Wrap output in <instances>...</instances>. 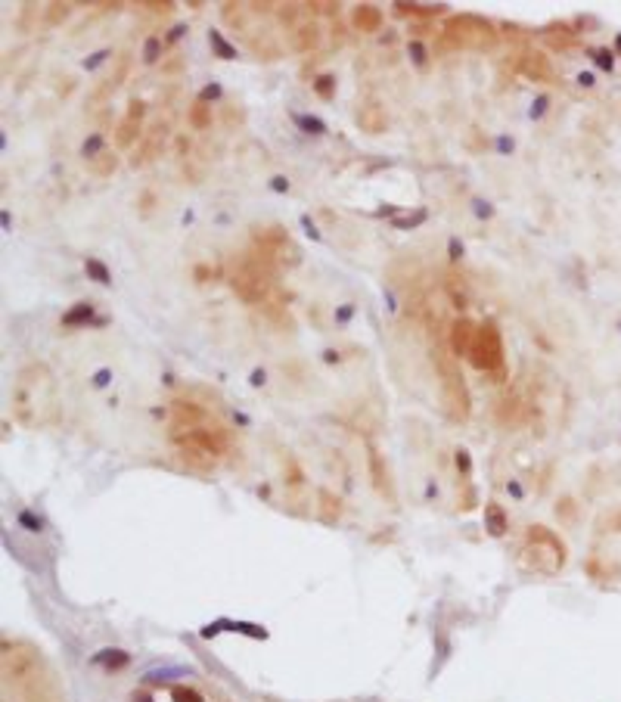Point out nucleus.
I'll return each mask as SVG.
<instances>
[{
  "instance_id": "obj_6",
  "label": "nucleus",
  "mask_w": 621,
  "mask_h": 702,
  "mask_svg": "<svg viewBox=\"0 0 621 702\" xmlns=\"http://www.w3.org/2000/svg\"><path fill=\"white\" fill-rule=\"evenodd\" d=\"M519 72L531 81H541V85H553V66H550V56L537 53V50H528L519 60Z\"/></svg>"
},
{
  "instance_id": "obj_24",
  "label": "nucleus",
  "mask_w": 621,
  "mask_h": 702,
  "mask_svg": "<svg viewBox=\"0 0 621 702\" xmlns=\"http://www.w3.org/2000/svg\"><path fill=\"white\" fill-rule=\"evenodd\" d=\"M69 16V3H50L47 10V25H60Z\"/></svg>"
},
{
  "instance_id": "obj_11",
  "label": "nucleus",
  "mask_w": 621,
  "mask_h": 702,
  "mask_svg": "<svg viewBox=\"0 0 621 702\" xmlns=\"http://www.w3.org/2000/svg\"><path fill=\"white\" fill-rule=\"evenodd\" d=\"M485 528H488L494 538H503V534H507L510 523H507V513H503L501 504H488V507H485Z\"/></svg>"
},
{
  "instance_id": "obj_7",
  "label": "nucleus",
  "mask_w": 621,
  "mask_h": 702,
  "mask_svg": "<svg viewBox=\"0 0 621 702\" xmlns=\"http://www.w3.org/2000/svg\"><path fill=\"white\" fill-rule=\"evenodd\" d=\"M476 330H478V326L472 324V320H466V317H457V320L451 324V336H447V345H451V351L457 354V358L469 354L472 339H476Z\"/></svg>"
},
{
  "instance_id": "obj_20",
  "label": "nucleus",
  "mask_w": 621,
  "mask_h": 702,
  "mask_svg": "<svg viewBox=\"0 0 621 702\" xmlns=\"http://www.w3.org/2000/svg\"><path fill=\"white\" fill-rule=\"evenodd\" d=\"M159 56H162V37L159 35H150L143 44V60L146 62H159Z\"/></svg>"
},
{
  "instance_id": "obj_18",
  "label": "nucleus",
  "mask_w": 621,
  "mask_h": 702,
  "mask_svg": "<svg viewBox=\"0 0 621 702\" xmlns=\"http://www.w3.org/2000/svg\"><path fill=\"white\" fill-rule=\"evenodd\" d=\"M208 44L215 47V53L221 56V60H236V50L230 47L227 41H224V35L221 31H208Z\"/></svg>"
},
{
  "instance_id": "obj_26",
  "label": "nucleus",
  "mask_w": 621,
  "mask_h": 702,
  "mask_svg": "<svg viewBox=\"0 0 621 702\" xmlns=\"http://www.w3.org/2000/svg\"><path fill=\"white\" fill-rule=\"evenodd\" d=\"M426 221V211H416V215H411V218H398V221H395V227H416V224H422Z\"/></svg>"
},
{
  "instance_id": "obj_28",
  "label": "nucleus",
  "mask_w": 621,
  "mask_h": 702,
  "mask_svg": "<svg viewBox=\"0 0 621 702\" xmlns=\"http://www.w3.org/2000/svg\"><path fill=\"white\" fill-rule=\"evenodd\" d=\"M143 112H146V103H140V100H131V109H127V119L140 121V119H143Z\"/></svg>"
},
{
  "instance_id": "obj_34",
  "label": "nucleus",
  "mask_w": 621,
  "mask_h": 702,
  "mask_svg": "<svg viewBox=\"0 0 621 702\" xmlns=\"http://www.w3.org/2000/svg\"><path fill=\"white\" fill-rule=\"evenodd\" d=\"M543 109H547V96H541V100L531 106V119H537V115H543Z\"/></svg>"
},
{
  "instance_id": "obj_37",
  "label": "nucleus",
  "mask_w": 621,
  "mask_h": 702,
  "mask_svg": "<svg viewBox=\"0 0 621 702\" xmlns=\"http://www.w3.org/2000/svg\"><path fill=\"white\" fill-rule=\"evenodd\" d=\"M183 31H187V25H174L168 35V41H177V37H183Z\"/></svg>"
},
{
  "instance_id": "obj_32",
  "label": "nucleus",
  "mask_w": 621,
  "mask_h": 702,
  "mask_svg": "<svg viewBox=\"0 0 621 702\" xmlns=\"http://www.w3.org/2000/svg\"><path fill=\"white\" fill-rule=\"evenodd\" d=\"M593 56H597V62H600L603 69H612V53H609V50H597Z\"/></svg>"
},
{
  "instance_id": "obj_36",
  "label": "nucleus",
  "mask_w": 621,
  "mask_h": 702,
  "mask_svg": "<svg viewBox=\"0 0 621 702\" xmlns=\"http://www.w3.org/2000/svg\"><path fill=\"white\" fill-rule=\"evenodd\" d=\"M271 186H273L277 193H286V190H289V180H286V177H273V184H271Z\"/></svg>"
},
{
  "instance_id": "obj_2",
  "label": "nucleus",
  "mask_w": 621,
  "mask_h": 702,
  "mask_svg": "<svg viewBox=\"0 0 621 702\" xmlns=\"http://www.w3.org/2000/svg\"><path fill=\"white\" fill-rule=\"evenodd\" d=\"M525 550H522V565L541 575H556L566 565V544L556 538L550 528L531 525L525 534Z\"/></svg>"
},
{
  "instance_id": "obj_15",
  "label": "nucleus",
  "mask_w": 621,
  "mask_h": 702,
  "mask_svg": "<svg viewBox=\"0 0 621 702\" xmlns=\"http://www.w3.org/2000/svg\"><path fill=\"white\" fill-rule=\"evenodd\" d=\"M357 121H361L367 131H373V134H379L382 128H386V115H382L379 109H367V112H357Z\"/></svg>"
},
{
  "instance_id": "obj_16",
  "label": "nucleus",
  "mask_w": 621,
  "mask_h": 702,
  "mask_svg": "<svg viewBox=\"0 0 621 702\" xmlns=\"http://www.w3.org/2000/svg\"><path fill=\"white\" fill-rule=\"evenodd\" d=\"M401 12H411V16H422V19H435L444 12V6H422V3H395Z\"/></svg>"
},
{
  "instance_id": "obj_12",
  "label": "nucleus",
  "mask_w": 621,
  "mask_h": 702,
  "mask_svg": "<svg viewBox=\"0 0 621 702\" xmlns=\"http://www.w3.org/2000/svg\"><path fill=\"white\" fill-rule=\"evenodd\" d=\"M140 137V121H134V119H125L118 125V131H115V143L125 150V146H131L134 140Z\"/></svg>"
},
{
  "instance_id": "obj_35",
  "label": "nucleus",
  "mask_w": 621,
  "mask_h": 702,
  "mask_svg": "<svg viewBox=\"0 0 621 702\" xmlns=\"http://www.w3.org/2000/svg\"><path fill=\"white\" fill-rule=\"evenodd\" d=\"M457 466L463 469V473H469V454H466V450H457Z\"/></svg>"
},
{
  "instance_id": "obj_33",
  "label": "nucleus",
  "mask_w": 621,
  "mask_h": 702,
  "mask_svg": "<svg viewBox=\"0 0 621 702\" xmlns=\"http://www.w3.org/2000/svg\"><path fill=\"white\" fill-rule=\"evenodd\" d=\"M447 249H451V261L463 258V243H460V240H451V246H447Z\"/></svg>"
},
{
  "instance_id": "obj_5",
  "label": "nucleus",
  "mask_w": 621,
  "mask_h": 702,
  "mask_svg": "<svg viewBox=\"0 0 621 702\" xmlns=\"http://www.w3.org/2000/svg\"><path fill=\"white\" fill-rule=\"evenodd\" d=\"M447 35L457 41V47H476V50H485L497 41V31L488 19L482 16H472V12H463V16H453L447 22Z\"/></svg>"
},
{
  "instance_id": "obj_8",
  "label": "nucleus",
  "mask_w": 621,
  "mask_h": 702,
  "mask_svg": "<svg viewBox=\"0 0 621 702\" xmlns=\"http://www.w3.org/2000/svg\"><path fill=\"white\" fill-rule=\"evenodd\" d=\"M320 44V28L317 22H296L292 25V47L298 50V53H311L314 47Z\"/></svg>"
},
{
  "instance_id": "obj_4",
  "label": "nucleus",
  "mask_w": 621,
  "mask_h": 702,
  "mask_svg": "<svg viewBox=\"0 0 621 702\" xmlns=\"http://www.w3.org/2000/svg\"><path fill=\"white\" fill-rule=\"evenodd\" d=\"M469 360H472L476 370L503 376V339H501V330H497L494 320H485V324L476 330V339H472V349H469Z\"/></svg>"
},
{
  "instance_id": "obj_17",
  "label": "nucleus",
  "mask_w": 621,
  "mask_h": 702,
  "mask_svg": "<svg viewBox=\"0 0 621 702\" xmlns=\"http://www.w3.org/2000/svg\"><path fill=\"white\" fill-rule=\"evenodd\" d=\"M103 146H106L103 134H91V137L84 140V146H81V156H84V159H100L106 152Z\"/></svg>"
},
{
  "instance_id": "obj_14",
  "label": "nucleus",
  "mask_w": 621,
  "mask_h": 702,
  "mask_svg": "<svg viewBox=\"0 0 621 702\" xmlns=\"http://www.w3.org/2000/svg\"><path fill=\"white\" fill-rule=\"evenodd\" d=\"M84 270H87V277H91L93 283H103V286H106V283H112V270H109L100 258H87L84 261Z\"/></svg>"
},
{
  "instance_id": "obj_22",
  "label": "nucleus",
  "mask_w": 621,
  "mask_h": 702,
  "mask_svg": "<svg viewBox=\"0 0 621 702\" xmlns=\"http://www.w3.org/2000/svg\"><path fill=\"white\" fill-rule=\"evenodd\" d=\"M444 286H447V295H451V301L460 308V311H463V308H466V292H463V286H457V277H447Z\"/></svg>"
},
{
  "instance_id": "obj_3",
  "label": "nucleus",
  "mask_w": 621,
  "mask_h": 702,
  "mask_svg": "<svg viewBox=\"0 0 621 702\" xmlns=\"http://www.w3.org/2000/svg\"><path fill=\"white\" fill-rule=\"evenodd\" d=\"M435 364H438V376H441V404H444V414L451 416L453 423H463L469 416V389L463 383V373L460 367L453 364L451 358L444 354V349L435 345Z\"/></svg>"
},
{
  "instance_id": "obj_13",
  "label": "nucleus",
  "mask_w": 621,
  "mask_h": 702,
  "mask_svg": "<svg viewBox=\"0 0 621 702\" xmlns=\"http://www.w3.org/2000/svg\"><path fill=\"white\" fill-rule=\"evenodd\" d=\"M190 125H193L196 131H206V128L211 125V106L208 103L196 100L193 106H190Z\"/></svg>"
},
{
  "instance_id": "obj_25",
  "label": "nucleus",
  "mask_w": 621,
  "mask_h": 702,
  "mask_svg": "<svg viewBox=\"0 0 621 702\" xmlns=\"http://www.w3.org/2000/svg\"><path fill=\"white\" fill-rule=\"evenodd\" d=\"M115 168H118V159H115V156H109V152H103V162H100V165H93V171H97L100 177L112 175Z\"/></svg>"
},
{
  "instance_id": "obj_38",
  "label": "nucleus",
  "mask_w": 621,
  "mask_h": 702,
  "mask_svg": "<svg viewBox=\"0 0 621 702\" xmlns=\"http://www.w3.org/2000/svg\"><path fill=\"white\" fill-rule=\"evenodd\" d=\"M109 383V370H100L97 373V385H106Z\"/></svg>"
},
{
  "instance_id": "obj_27",
  "label": "nucleus",
  "mask_w": 621,
  "mask_h": 702,
  "mask_svg": "<svg viewBox=\"0 0 621 702\" xmlns=\"http://www.w3.org/2000/svg\"><path fill=\"white\" fill-rule=\"evenodd\" d=\"M411 56H413L416 66H426V56H429V53H426V47H422L420 41H413V44H411Z\"/></svg>"
},
{
  "instance_id": "obj_29",
  "label": "nucleus",
  "mask_w": 621,
  "mask_h": 702,
  "mask_svg": "<svg viewBox=\"0 0 621 702\" xmlns=\"http://www.w3.org/2000/svg\"><path fill=\"white\" fill-rule=\"evenodd\" d=\"M217 96H221V85H206L202 87V94H199V100L208 103V100H217Z\"/></svg>"
},
{
  "instance_id": "obj_9",
  "label": "nucleus",
  "mask_w": 621,
  "mask_h": 702,
  "mask_svg": "<svg viewBox=\"0 0 621 702\" xmlns=\"http://www.w3.org/2000/svg\"><path fill=\"white\" fill-rule=\"evenodd\" d=\"M351 25H354L357 31H379L382 28V10L373 3H361L354 6V12H351Z\"/></svg>"
},
{
  "instance_id": "obj_21",
  "label": "nucleus",
  "mask_w": 621,
  "mask_h": 702,
  "mask_svg": "<svg viewBox=\"0 0 621 702\" xmlns=\"http://www.w3.org/2000/svg\"><path fill=\"white\" fill-rule=\"evenodd\" d=\"M296 125L308 134H326V125L320 119H314V115H296Z\"/></svg>"
},
{
  "instance_id": "obj_30",
  "label": "nucleus",
  "mask_w": 621,
  "mask_h": 702,
  "mask_svg": "<svg viewBox=\"0 0 621 702\" xmlns=\"http://www.w3.org/2000/svg\"><path fill=\"white\" fill-rule=\"evenodd\" d=\"M109 56H112V50H100V53H93L91 60L84 62V69H97L100 62H106V60H109Z\"/></svg>"
},
{
  "instance_id": "obj_19",
  "label": "nucleus",
  "mask_w": 621,
  "mask_h": 702,
  "mask_svg": "<svg viewBox=\"0 0 621 702\" xmlns=\"http://www.w3.org/2000/svg\"><path fill=\"white\" fill-rule=\"evenodd\" d=\"M314 94H317L320 100L330 103L332 96H336V78H332V75H320V78H314Z\"/></svg>"
},
{
  "instance_id": "obj_10",
  "label": "nucleus",
  "mask_w": 621,
  "mask_h": 702,
  "mask_svg": "<svg viewBox=\"0 0 621 702\" xmlns=\"http://www.w3.org/2000/svg\"><path fill=\"white\" fill-rule=\"evenodd\" d=\"M93 320V305L91 301H78L75 308H69L66 314H62V326L66 330H75V326H87Z\"/></svg>"
},
{
  "instance_id": "obj_31",
  "label": "nucleus",
  "mask_w": 621,
  "mask_h": 702,
  "mask_svg": "<svg viewBox=\"0 0 621 702\" xmlns=\"http://www.w3.org/2000/svg\"><path fill=\"white\" fill-rule=\"evenodd\" d=\"M140 6H146V10H152V12H171V10H174V3H171V0H162V3H140Z\"/></svg>"
},
{
  "instance_id": "obj_23",
  "label": "nucleus",
  "mask_w": 621,
  "mask_h": 702,
  "mask_svg": "<svg viewBox=\"0 0 621 702\" xmlns=\"http://www.w3.org/2000/svg\"><path fill=\"white\" fill-rule=\"evenodd\" d=\"M370 466H373V475H376V485H379V491H386V488H388V475L382 473L379 454H376V450H370Z\"/></svg>"
},
{
  "instance_id": "obj_1",
  "label": "nucleus",
  "mask_w": 621,
  "mask_h": 702,
  "mask_svg": "<svg viewBox=\"0 0 621 702\" xmlns=\"http://www.w3.org/2000/svg\"><path fill=\"white\" fill-rule=\"evenodd\" d=\"M50 373L44 364H31L19 373L16 392H12V407H16L19 423L25 426H41L44 410H50Z\"/></svg>"
}]
</instances>
